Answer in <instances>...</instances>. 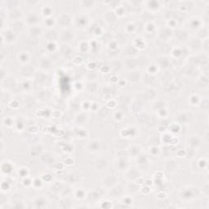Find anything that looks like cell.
I'll return each mask as SVG.
<instances>
[{
  "instance_id": "1",
  "label": "cell",
  "mask_w": 209,
  "mask_h": 209,
  "mask_svg": "<svg viewBox=\"0 0 209 209\" xmlns=\"http://www.w3.org/2000/svg\"><path fill=\"white\" fill-rule=\"evenodd\" d=\"M2 40H5L6 43H15L17 41L18 34L12 29L6 30V33L2 34Z\"/></svg>"
},
{
  "instance_id": "2",
  "label": "cell",
  "mask_w": 209,
  "mask_h": 209,
  "mask_svg": "<svg viewBox=\"0 0 209 209\" xmlns=\"http://www.w3.org/2000/svg\"><path fill=\"white\" fill-rule=\"evenodd\" d=\"M39 16L38 15L36 12H29L25 16V23L26 25H30V27L32 26H37L38 24L39 23Z\"/></svg>"
},
{
  "instance_id": "3",
  "label": "cell",
  "mask_w": 209,
  "mask_h": 209,
  "mask_svg": "<svg viewBox=\"0 0 209 209\" xmlns=\"http://www.w3.org/2000/svg\"><path fill=\"white\" fill-rule=\"evenodd\" d=\"M73 17L70 14H62L58 16L57 23L61 25V27H68L69 25L73 23Z\"/></svg>"
},
{
  "instance_id": "4",
  "label": "cell",
  "mask_w": 209,
  "mask_h": 209,
  "mask_svg": "<svg viewBox=\"0 0 209 209\" xmlns=\"http://www.w3.org/2000/svg\"><path fill=\"white\" fill-rule=\"evenodd\" d=\"M109 163L108 160L106 158H100L97 159L95 161L94 163V167L95 169L98 171V172H103L108 167Z\"/></svg>"
},
{
  "instance_id": "5",
  "label": "cell",
  "mask_w": 209,
  "mask_h": 209,
  "mask_svg": "<svg viewBox=\"0 0 209 209\" xmlns=\"http://www.w3.org/2000/svg\"><path fill=\"white\" fill-rule=\"evenodd\" d=\"M74 21L76 24L77 27L79 28H81V23L84 22V24L87 25L88 21V17L86 14H80V15L76 16V17L74 18Z\"/></svg>"
},
{
  "instance_id": "6",
  "label": "cell",
  "mask_w": 209,
  "mask_h": 209,
  "mask_svg": "<svg viewBox=\"0 0 209 209\" xmlns=\"http://www.w3.org/2000/svg\"><path fill=\"white\" fill-rule=\"evenodd\" d=\"M104 185H106V187L110 188V183H112V185L115 186L116 185V184L118 183V180L115 177V176H107L106 179H104Z\"/></svg>"
},
{
  "instance_id": "7",
  "label": "cell",
  "mask_w": 209,
  "mask_h": 209,
  "mask_svg": "<svg viewBox=\"0 0 209 209\" xmlns=\"http://www.w3.org/2000/svg\"><path fill=\"white\" fill-rule=\"evenodd\" d=\"M18 61L22 64H26L30 61V55L28 52H20L18 55Z\"/></svg>"
},
{
  "instance_id": "8",
  "label": "cell",
  "mask_w": 209,
  "mask_h": 209,
  "mask_svg": "<svg viewBox=\"0 0 209 209\" xmlns=\"http://www.w3.org/2000/svg\"><path fill=\"white\" fill-rule=\"evenodd\" d=\"M41 11H42L43 15L45 16L46 17H48V16H52V13L53 12V9L52 7V6L46 5V6H43Z\"/></svg>"
},
{
  "instance_id": "9",
  "label": "cell",
  "mask_w": 209,
  "mask_h": 209,
  "mask_svg": "<svg viewBox=\"0 0 209 209\" xmlns=\"http://www.w3.org/2000/svg\"><path fill=\"white\" fill-rule=\"evenodd\" d=\"M80 3L82 7H84L86 9H91L95 7L97 2H95V1H81Z\"/></svg>"
},
{
  "instance_id": "10",
  "label": "cell",
  "mask_w": 209,
  "mask_h": 209,
  "mask_svg": "<svg viewBox=\"0 0 209 209\" xmlns=\"http://www.w3.org/2000/svg\"><path fill=\"white\" fill-rule=\"evenodd\" d=\"M57 23V20L54 19L52 16H48V17L45 18L44 20V24L48 27H53V25Z\"/></svg>"
},
{
  "instance_id": "11",
  "label": "cell",
  "mask_w": 209,
  "mask_h": 209,
  "mask_svg": "<svg viewBox=\"0 0 209 209\" xmlns=\"http://www.w3.org/2000/svg\"><path fill=\"white\" fill-rule=\"evenodd\" d=\"M120 115H121V113L119 112V117H120ZM122 118H118V120H121Z\"/></svg>"
}]
</instances>
